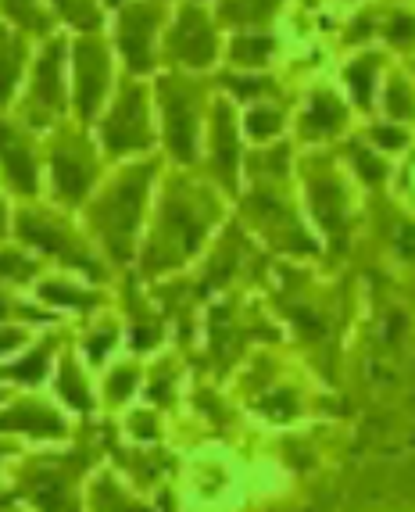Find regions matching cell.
I'll list each match as a JSON object with an SVG mask.
<instances>
[{"mask_svg": "<svg viewBox=\"0 0 415 512\" xmlns=\"http://www.w3.org/2000/svg\"><path fill=\"white\" fill-rule=\"evenodd\" d=\"M215 126H219V154H222V169L229 172V165L237 162V151H233V129H229V115H226V108H219V115H215Z\"/></svg>", "mask_w": 415, "mask_h": 512, "instance_id": "ac0fdd59", "label": "cell"}, {"mask_svg": "<svg viewBox=\"0 0 415 512\" xmlns=\"http://www.w3.org/2000/svg\"><path fill=\"white\" fill-rule=\"evenodd\" d=\"M144 183H147V169L133 172L119 190H115V201H111V219H108V230H111V244L115 251H126V237L133 230L136 212H140V197H144Z\"/></svg>", "mask_w": 415, "mask_h": 512, "instance_id": "5b68a950", "label": "cell"}, {"mask_svg": "<svg viewBox=\"0 0 415 512\" xmlns=\"http://www.w3.org/2000/svg\"><path fill=\"white\" fill-rule=\"evenodd\" d=\"M247 126H251V133H255V137H269V133H276V129H280V115H276V111H255V115H251V122H247Z\"/></svg>", "mask_w": 415, "mask_h": 512, "instance_id": "d6986e66", "label": "cell"}, {"mask_svg": "<svg viewBox=\"0 0 415 512\" xmlns=\"http://www.w3.org/2000/svg\"><path fill=\"white\" fill-rule=\"evenodd\" d=\"M61 11H65L68 22H76L79 29H97L101 26V15H97V8L90 4V0H54Z\"/></svg>", "mask_w": 415, "mask_h": 512, "instance_id": "5bb4252c", "label": "cell"}, {"mask_svg": "<svg viewBox=\"0 0 415 512\" xmlns=\"http://www.w3.org/2000/svg\"><path fill=\"white\" fill-rule=\"evenodd\" d=\"M0 158L8 165V176L15 180L18 190H36V169L29 151L22 147V140L11 133L8 126H0Z\"/></svg>", "mask_w": 415, "mask_h": 512, "instance_id": "52a82bcc", "label": "cell"}, {"mask_svg": "<svg viewBox=\"0 0 415 512\" xmlns=\"http://www.w3.org/2000/svg\"><path fill=\"white\" fill-rule=\"evenodd\" d=\"M376 140L387 147H398L401 144V133H394V129H376Z\"/></svg>", "mask_w": 415, "mask_h": 512, "instance_id": "d4e9b609", "label": "cell"}, {"mask_svg": "<svg viewBox=\"0 0 415 512\" xmlns=\"http://www.w3.org/2000/svg\"><path fill=\"white\" fill-rule=\"evenodd\" d=\"M144 144H147L144 94L136 86H129L108 122V147L111 151H133V147H144Z\"/></svg>", "mask_w": 415, "mask_h": 512, "instance_id": "3957f363", "label": "cell"}, {"mask_svg": "<svg viewBox=\"0 0 415 512\" xmlns=\"http://www.w3.org/2000/svg\"><path fill=\"white\" fill-rule=\"evenodd\" d=\"M226 83L244 97H251V94H258V90H262V79H226Z\"/></svg>", "mask_w": 415, "mask_h": 512, "instance_id": "603a6c76", "label": "cell"}, {"mask_svg": "<svg viewBox=\"0 0 415 512\" xmlns=\"http://www.w3.org/2000/svg\"><path fill=\"white\" fill-rule=\"evenodd\" d=\"M43 294L54 301H65V305H90L94 298H86V294H76V291H58V287H43Z\"/></svg>", "mask_w": 415, "mask_h": 512, "instance_id": "ffe728a7", "label": "cell"}, {"mask_svg": "<svg viewBox=\"0 0 415 512\" xmlns=\"http://www.w3.org/2000/svg\"><path fill=\"white\" fill-rule=\"evenodd\" d=\"M340 119H344V111H340V104L333 101L330 94H315L312 115H308V122H312V126H319L322 133H333V129L340 126Z\"/></svg>", "mask_w": 415, "mask_h": 512, "instance_id": "7c38bea8", "label": "cell"}, {"mask_svg": "<svg viewBox=\"0 0 415 512\" xmlns=\"http://www.w3.org/2000/svg\"><path fill=\"white\" fill-rule=\"evenodd\" d=\"M18 69H22V43L0 33V101H8L15 90Z\"/></svg>", "mask_w": 415, "mask_h": 512, "instance_id": "30bf717a", "label": "cell"}, {"mask_svg": "<svg viewBox=\"0 0 415 512\" xmlns=\"http://www.w3.org/2000/svg\"><path fill=\"white\" fill-rule=\"evenodd\" d=\"M4 11H8L11 18H18L26 29H36V33L47 29V18L33 8V0H4Z\"/></svg>", "mask_w": 415, "mask_h": 512, "instance_id": "9a60e30c", "label": "cell"}, {"mask_svg": "<svg viewBox=\"0 0 415 512\" xmlns=\"http://www.w3.org/2000/svg\"><path fill=\"white\" fill-rule=\"evenodd\" d=\"M61 51H65V43H51V51L43 54V61L36 65V90H33V101H36V104H47V108H58V104H61V86H58Z\"/></svg>", "mask_w": 415, "mask_h": 512, "instance_id": "ba28073f", "label": "cell"}, {"mask_svg": "<svg viewBox=\"0 0 415 512\" xmlns=\"http://www.w3.org/2000/svg\"><path fill=\"white\" fill-rule=\"evenodd\" d=\"M390 40H398V43H405V40H412V18H394V29H390Z\"/></svg>", "mask_w": 415, "mask_h": 512, "instance_id": "7402d4cb", "label": "cell"}, {"mask_svg": "<svg viewBox=\"0 0 415 512\" xmlns=\"http://www.w3.org/2000/svg\"><path fill=\"white\" fill-rule=\"evenodd\" d=\"M154 22H158V11L147 8V4H129V8H122L119 43H122V54L129 58V69H133V72H147V69H151Z\"/></svg>", "mask_w": 415, "mask_h": 512, "instance_id": "6da1fadb", "label": "cell"}, {"mask_svg": "<svg viewBox=\"0 0 415 512\" xmlns=\"http://www.w3.org/2000/svg\"><path fill=\"white\" fill-rule=\"evenodd\" d=\"M315 205H319L322 219L330 222V230H337L340 226V205H344V201H340V190L333 187V183H326V190H319V201H315Z\"/></svg>", "mask_w": 415, "mask_h": 512, "instance_id": "e0dca14e", "label": "cell"}, {"mask_svg": "<svg viewBox=\"0 0 415 512\" xmlns=\"http://www.w3.org/2000/svg\"><path fill=\"white\" fill-rule=\"evenodd\" d=\"M390 108H394V115H408V104L401 101V86H394V94H390Z\"/></svg>", "mask_w": 415, "mask_h": 512, "instance_id": "484cf974", "label": "cell"}, {"mask_svg": "<svg viewBox=\"0 0 415 512\" xmlns=\"http://www.w3.org/2000/svg\"><path fill=\"white\" fill-rule=\"evenodd\" d=\"M272 51V40L269 36H240L233 40V58L244 61V65H262Z\"/></svg>", "mask_w": 415, "mask_h": 512, "instance_id": "4fadbf2b", "label": "cell"}, {"mask_svg": "<svg viewBox=\"0 0 415 512\" xmlns=\"http://www.w3.org/2000/svg\"><path fill=\"white\" fill-rule=\"evenodd\" d=\"M54 172H58V190L68 197V201H79V197L86 194V187H90V176H94L90 165L79 162L72 151H65V154L54 158Z\"/></svg>", "mask_w": 415, "mask_h": 512, "instance_id": "9c48e42d", "label": "cell"}, {"mask_svg": "<svg viewBox=\"0 0 415 512\" xmlns=\"http://www.w3.org/2000/svg\"><path fill=\"white\" fill-rule=\"evenodd\" d=\"M0 273H15V276H29V262H18L15 255L0 258Z\"/></svg>", "mask_w": 415, "mask_h": 512, "instance_id": "cb8c5ba5", "label": "cell"}, {"mask_svg": "<svg viewBox=\"0 0 415 512\" xmlns=\"http://www.w3.org/2000/svg\"><path fill=\"white\" fill-rule=\"evenodd\" d=\"M373 72H376V61H358L348 69V83L355 86V97L358 104H369V86H373Z\"/></svg>", "mask_w": 415, "mask_h": 512, "instance_id": "2e32d148", "label": "cell"}, {"mask_svg": "<svg viewBox=\"0 0 415 512\" xmlns=\"http://www.w3.org/2000/svg\"><path fill=\"white\" fill-rule=\"evenodd\" d=\"M165 108H169V144L179 158L194 154V94L190 90H165Z\"/></svg>", "mask_w": 415, "mask_h": 512, "instance_id": "8992f818", "label": "cell"}, {"mask_svg": "<svg viewBox=\"0 0 415 512\" xmlns=\"http://www.w3.org/2000/svg\"><path fill=\"white\" fill-rule=\"evenodd\" d=\"M355 158H358V165H362L365 180H380V176H383V165L380 162H373V158H369L362 147H355Z\"/></svg>", "mask_w": 415, "mask_h": 512, "instance_id": "44dd1931", "label": "cell"}, {"mask_svg": "<svg viewBox=\"0 0 415 512\" xmlns=\"http://www.w3.org/2000/svg\"><path fill=\"white\" fill-rule=\"evenodd\" d=\"M172 51L187 65H208L215 58V33L212 22L197 8H187L179 15L176 29H172Z\"/></svg>", "mask_w": 415, "mask_h": 512, "instance_id": "7a4b0ae2", "label": "cell"}, {"mask_svg": "<svg viewBox=\"0 0 415 512\" xmlns=\"http://www.w3.org/2000/svg\"><path fill=\"white\" fill-rule=\"evenodd\" d=\"M111 4H119V0H111Z\"/></svg>", "mask_w": 415, "mask_h": 512, "instance_id": "4316f807", "label": "cell"}, {"mask_svg": "<svg viewBox=\"0 0 415 512\" xmlns=\"http://www.w3.org/2000/svg\"><path fill=\"white\" fill-rule=\"evenodd\" d=\"M76 69H79V111L86 119L94 115L97 101L104 94V83H108V58H104V47L97 40H83L76 47Z\"/></svg>", "mask_w": 415, "mask_h": 512, "instance_id": "277c9868", "label": "cell"}, {"mask_svg": "<svg viewBox=\"0 0 415 512\" xmlns=\"http://www.w3.org/2000/svg\"><path fill=\"white\" fill-rule=\"evenodd\" d=\"M276 4L280 0H226V15L237 18V22H262L265 15H272L276 11Z\"/></svg>", "mask_w": 415, "mask_h": 512, "instance_id": "8fae6325", "label": "cell"}]
</instances>
